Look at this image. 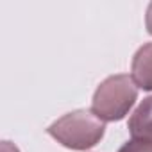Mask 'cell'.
Listing matches in <instances>:
<instances>
[{
    "label": "cell",
    "instance_id": "1",
    "mask_svg": "<svg viewBox=\"0 0 152 152\" xmlns=\"http://www.w3.org/2000/svg\"><path fill=\"white\" fill-rule=\"evenodd\" d=\"M47 132L64 148L88 150L99 145L104 138L106 122L100 120L91 109H75L50 124Z\"/></svg>",
    "mask_w": 152,
    "mask_h": 152
},
{
    "label": "cell",
    "instance_id": "2",
    "mask_svg": "<svg viewBox=\"0 0 152 152\" xmlns=\"http://www.w3.org/2000/svg\"><path fill=\"white\" fill-rule=\"evenodd\" d=\"M138 100V88L132 83L131 75L116 73L104 79L91 100V111L104 122L124 120Z\"/></svg>",
    "mask_w": 152,
    "mask_h": 152
},
{
    "label": "cell",
    "instance_id": "3",
    "mask_svg": "<svg viewBox=\"0 0 152 152\" xmlns=\"http://www.w3.org/2000/svg\"><path fill=\"white\" fill-rule=\"evenodd\" d=\"M131 79L136 88L152 91V41L143 43L134 52L131 61Z\"/></svg>",
    "mask_w": 152,
    "mask_h": 152
},
{
    "label": "cell",
    "instance_id": "4",
    "mask_svg": "<svg viewBox=\"0 0 152 152\" xmlns=\"http://www.w3.org/2000/svg\"><path fill=\"white\" fill-rule=\"evenodd\" d=\"M127 129L132 138L152 140V95L143 99L141 104L134 109L127 122Z\"/></svg>",
    "mask_w": 152,
    "mask_h": 152
},
{
    "label": "cell",
    "instance_id": "5",
    "mask_svg": "<svg viewBox=\"0 0 152 152\" xmlns=\"http://www.w3.org/2000/svg\"><path fill=\"white\" fill-rule=\"evenodd\" d=\"M118 152H152V140L131 138L118 148Z\"/></svg>",
    "mask_w": 152,
    "mask_h": 152
},
{
    "label": "cell",
    "instance_id": "6",
    "mask_svg": "<svg viewBox=\"0 0 152 152\" xmlns=\"http://www.w3.org/2000/svg\"><path fill=\"white\" fill-rule=\"evenodd\" d=\"M145 27H147V32L152 36V2L147 6V13H145Z\"/></svg>",
    "mask_w": 152,
    "mask_h": 152
},
{
    "label": "cell",
    "instance_id": "7",
    "mask_svg": "<svg viewBox=\"0 0 152 152\" xmlns=\"http://www.w3.org/2000/svg\"><path fill=\"white\" fill-rule=\"evenodd\" d=\"M2 152H20L16 145H13L11 141H2Z\"/></svg>",
    "mask_w": 152,
    "mask_h": 152
}]
</instances>
